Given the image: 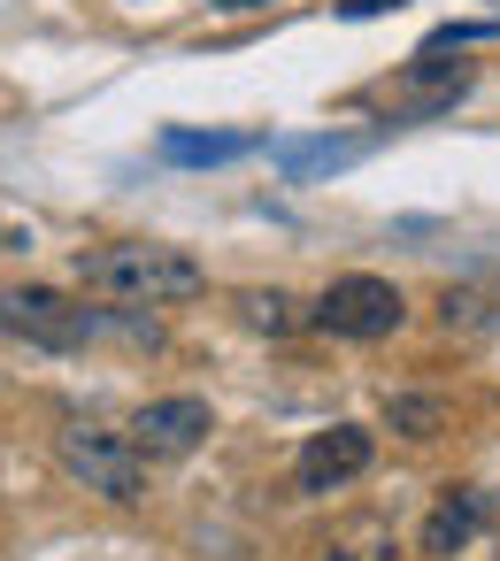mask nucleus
Returning a JSON list of instances; mask_svg holds the SVG:
<instances>
[{
	"label": "nucleus",
	"mask_w": 500,
	"mask_h": 561,
	"mask_svg": "<svg viewBox=\"0 0 500 561\" xmlns=\"http://www.w3.org/2000/svg\"><path fill=\"white\" fill-rule=\"evenodd\" d=\"M78 285L109 293L124 308H170V300H193L208 285V270L185 247H162V239H109V247L78 254Z\"/></svg>",
	"instance_id": "nucleus-1"
},
{
	"label": "nucleus",
	"mask_w": 500,
	"mask_h": 561,
	"mask_svg": "<svg viewBox=\"0 0 500 561\" xmlns=\"http://www.w3.org/2000/svg\"><path fill=\"white\" fill-rule=\"evenodd\" d=\"M0 331L24 339V346H39V354H78L86 339L116 331V316L70 300V293H55V285H9V293H0Z\"/></svg>",
	"instance_id": "nucleus-2"
},
{
	"label": "nucleus",
	"mask_w": 500,
	"mask_h": 561,
	"mask_svg": "<svg viewBox=\"0 0 500 561\" xmlns=\"http://www.w3.org/2000/svg\"><path fill=\"white\" fill-rule=\"evenodd\" d=\"M55 454H63V469H70L86 492H101V500H116V507H139V500H147V454H139L132 431L70 423V431L55 438Z\"/></svg>",
	"instance_id": "nucleus-3"
},
{
	"label": "nucleus",
	"mask_w": 500,
	"mask_h": 561,
	"mask_svg": "<svg viewBox=\"0 0 500 561\" xmlns=\"http://www.w3.org/2000/svg\"><path fill=\"white\" fill-rule=\"evenodd\" d=\"M400 323H408V300H400V285H393V277L346 270V277H331V285L316 293V331H331V339L370 346V339H393Z\"/></svg>",
	"instance_id": "nucleus-4"
},
{
	"label": "nucleus",
	"mask_w": 500,
	"mask_h": 561,
	"mask_svg": "<svg viewBox=\"0 0 500 561\" xmlns=\"http://www.w3.org/2000/svg\"><path fill=\"white\" fill-rule=\"evenodd\" d=\"M208 431H216V415H208L201 392H170V400H147V408L132 415V438H139V454H155V461L193 454Z\"/></svg>",
	"instance_id": "nucleus-5"
},
{
	"label": "nucleus",
	"mask_w": 500,
	"mask_h": 561,
	"mask_svg": "<svg viewBox=\"0 0 500 561\" xmlns=\"http://www.w3.org/2000/svg\"><path fill=\"white\" fill-rule=\"evenodd\" d=\"M370 454H377V438H370L362 423H331V431H316V438L300 446L293 484H300V492H339L346 477H362V469H370Z\"/></svg>",
	"instance_id": "nucleus-6"
},
{
	"label": "nucleus",
	"mask_w": 500,
	"mask_h": 561,
	"mask_svg": "<svg viewBox=\"0 0 500 561\" xmlns=\"http://www.w3.org/2000/svg\"><path fill=\"white\" fill-rule=\"evenodd\" d=\"M362 154H370V139H285V147H270L277 178H293V185H308V178H323V170H346V162H362Z\"/></svg>",
	"instance_id": "nucleus-7"
},
{
	"label": "nucleus",
	"mask_w": 500,
	"mask_h": 561,
	"mask_svg": "<svg viewBox=\"0 0 500 561\" xmlns=\"http://www.w3.org/2000/svg\"><path fill=\"white\" fill-rule=\"evenodd\" d=\"M477 523H485V492H446L439 507H431V523H423V553H462L469 538H477Z\"/></svg>",
	"instance_id": "nucleus-8"
},
{
	"label": "nucleus",
	"mask_w": 500,
	"mask_h": 561,
	"mask_svg": "<svg viewBox=\"0 0 500 561\" xmlns=\"http://www.w3.org/2000/svg\"><path fill=\"white\" fill-rule=\"evenodd\" d=\"M400 85H416V101H408V116H439V108H454V101L469 93V70H446V62H431V55H416Z\"/></svg>",
	"instance_id": "nucleus-9"
},
{
	"label": "nucleus",
	"mask_w": 500,
	"mask_h": 561,
	"mask_svg": "<svg viewBox=\"0 0 500 561\" xmlns=\"http://www.w3.org/2000/svg\"><path fill=\"white\" fill-rule=\"evenodd\" d=\"M254 139L247 131H162V162H193V170H208V162H239Z\"/></svg>",
	"instance_id": "nucleus-10"
},
{
	"label": "nucleus",
	"mask_w": 500,
	"mask_h": 561,
	"mask_svg": "<svg viewBox=\"0 0 500 561\" xmlns=\"http://www.w3.org/2000/svg\"><path fill=\"white\" fill-rule=\"evenodd\" d=\"M385 415H393V431H400V438H431V431L446 423V408H439V400H423V392L385 400Z\"/></svg>",
	"instance_id": "nucleus-11"
},
{
	"label": "nucleus",
	"mask_w": 500,
	"mask_h": 561,
	"mask_svg": "<svg viewBox=\"0 0 500 561\" xmlns=\"http://www.w3.org/2000/svg\"><path fill=\"white\" fill-rule=\"evenodd\" d=\"M239 308H247L254 331H293V300H285V293H247Z\"/></svg>",
	"instance_id": "nucleus-12"
},
{
	"label": "nucleus",
	"mask_w": 500,
	"mask_h": 561,
	"mask_svg": "<svg viewBox=\"0 0 500 561\" xmlns=\"http://www.w3.org/2000/svg\"><path fill=\"white\" fill-rule=\"evenodd\" d=\"M492 24H439L431 39H423V55H446V47H469V39H485Z\"/></svg>",
	"instance_id": "nucleus-13"
},
{
	"label": "nucleus",
	"mask_w": 500,
	"mask_h": 561,
	"mask_svg": "<svg viewBox=\"0 0 500 561\" xmlns=\"http://www.w3.org/2000/svg\"><path fill=\"white\" fill-rule=\"evenodd\" d=\"M385 9H400V0H339V16H346V24H362V16H385Z\"/></svg>",
	"instance_id": "nucleus-14"
},
{
	"label": "nucleus",
	"mask_w": 500,
	"mask_h": 561,
	"mask_svg": "<svg viewBox=\"0 0 500 561\" xmlns=\"http://www.w3.org/2000/svg\"><path fill=\"white\" fill-rule=\"evenodd\" d=\"M24 247H32V231H16L9 216H0V254H24Z\"/></svg>",
	"instance_id": "nucleus-15"
},
{
	"label": "nucleus",
	"mask_w": 500,
	"mask_h": 561,
	"mask_svg": "<svg viewBox=\"0 0 500 561\" xmlns=\"http://www.w3.org/2000/svg\"><path fill=\"white\" fill-rule=\"evenodd\" d=\"M208 9H270V0H208Z\"/></svg>",
	"instance_id": "nucleus-16"
}]
</instances>
